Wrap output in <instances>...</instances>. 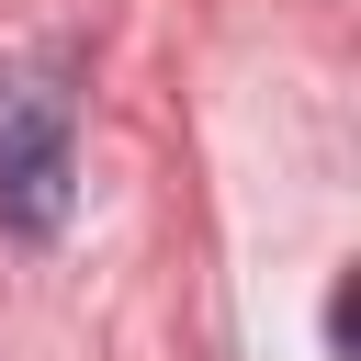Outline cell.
<instances>
[{"instance_id":"6da1fadb","label":"cell","mask_w":361,"mask_h":361,"mask_svg":"<svg viewBox=\"0 0 361 361\" xmlns=\"http://www.w3.org/2000/svg\"><path fill=\"white\" fill-rule=\"evenodd\" d=\"M79 203V102L45 68H0V226L56 237Z\"/></svg>"}]
</instances>
